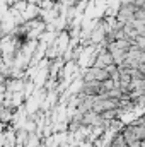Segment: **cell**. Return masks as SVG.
Returning <instances> with one entry per match:
<instances>
[{
	"mask_svg": "<svg viewBox=\"0 0 145 147\" xmlns=\"http://www.w3.org/2000/svg\"><path fill=\"white\" fill-rule=\"evenodd\" d=\"M38 7H39V10H51L55 7V2L53 0H41L38 3Z\"/></svg>",
	"mask_w": 145,
	"mask_h": 147,
	"instance_id": "cell-1",
	"label": "cell"
},
{
	"mask_svg": "<svg viewBox=\"0 0 145 147\" xmlns=\"http://www.w3.org/2000/svg\"><path fill=\"white\" fill-rule=\"evenodd\" d=\"M133 19H135V21H145V10L144 9H137V7H135V10H133Z\"/></svg>",
	"mask_w": 145,
	"mask_h": 147,
	"instance_id": "cell-2",
	"label": "cell"
},
{
	"mask_svg": "<svg viewBox=\"0 0 145 147\" xmlns=\"http://www.w3.org/2000/svg\"><path fill=\"white\" fill-rule=\"evenodd\" d=\"M144 3H145V0H133V7H137V9H144Z\"/></svg>",
	"mask_w": 145,
	"mask_h": 147,
	"instance_id": "cell-3",
	"label": "cell"
}]
</instances>
